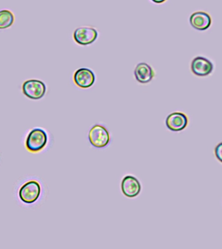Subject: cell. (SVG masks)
Returning <instances> with one entry per match:
<instances>
[{
    "label": "cell",
    "mask_w": 222,
    "mask_h": 249,
    "mask_svg": "<svg viewBox=\"0 0 222 249\" xmlns=\"http://www.w3.org/2000/svg\"><path fill=\"white\" fill-rule=\"evenodd\" d=\"M214 154H215L216 158L222 163V142L218 143L214 149Z\"/></svg>",
    "instance_id": "13"
},
{
    "label": "cell",
    "mask_w": 222,
    "mask_h": 249,
    "mask_svg": "<svg viewBox=\"0 0 222 249\" xmlns=\"http://www.w3.org/2000/svg\"><path fill=\"white\" fill-rule=\"evenodd\" d=\"M136 81L140 84L150 83L155 77V71L151 66L146 62H140L136 66L134 71Z\"/></svg>",
    "instance_id": "11"
},
{
    "label": "cell",
    "mask_w": 222,
    "mask_h": 249,
    "mask_svg": "<svg viewBox=\"0 0 222 249\" xmlns=\"http://www.w3.org/2000/svg\"><path fill=\"white\" fill-rule=\"evenodd\" d=\"M191 26L200 31L207 30L212 24V18L209 14L204 11H197L190 17Z\"/></svg>",
    "instance_id": "10"
},
{
    "label": "cell",
    "mask_w": 222,
    "mask_h": 249,
    "mask_svg": "<svg viewBox=\"0 0 222 249\" xmlns=\"http://www.w3.org/2000/svg\"><path fill=\"white\" fill-rule=\"evenodd\" d=\"M89 140L91 145L95 148H104L111 142V135L105 126L95 124L89 132Z\"/></svg>",
    "instance_id": "2"
},
{
    "label": "cell",
    "mask_w": 222,
    "mask_h": 249,
    "mask_svg": "<svg viewBox=\"0 0 222 249\" xmlns=\"http://www.w3.org/2000/svg\"><path fill=\"white\" fill-rule=\"evenodd\" d=\"M15 18L14 14L7 9L0 11V29L9 28L15 22Z\"/></svg>",
    "instance_id": "12"
},
{
    "label": "cell",
    "mask_w": 222,
    "mask_h": 249,
    "mask_svg": "<svg viewBox=\"0 0 222 249\" xmlns=\"http://www.w3.org/2000/svg\"><path fill=\"white\" fill-rule=\"evenodd\" d=\"M151 1L155 3L161 4L165 3V2L166 1V0H151Z\"/></svg>",
    "instance_id": "14"
},
{
    "label": "cell",
    "mask_w": 222,
    "mask_h": 249,
    "mask_svg": "<svg viewBox=\"0 0 222 249\" xmlns=\"http://www.w3.org/2000/svg\"><path fill=\"white\" fill-rule=\"evenodd\" d=\"M123 194L128 198H134L140 194L142 190L140 181L132 175H127L121 182Z\"/></svg>",
    "instance_id": "8"
},
{
    "label": "cell",
    "mask_w": 222,
    "mask_h": 249,
    "mask_svg": "<svg viewBox=\"0 0 222 249\" xmlns=\"http://www.w3.org/2000/svg\"><path fill=\"white\" fill-rule=\"evenodd\" d=\"M213 70V63L204 56H196L191 62V71L195 75L199 77L209 75Z\"/></svg>",
    "instance_id": "7"
},
{
    "label": "cell",
    "mask_w": 222,
    "mask_h": 249,
    "mask_svg": "<svg viewBox=\"0 0 222 249\" xmlns=\"http://www.w3.org/2000/svg\"><path fill=\"white\" fill-rule=\"evenodd\" d=\"M22 91L23 94L28 98L33 100H38L46 94V86L40 80H27L23 84Z\"/></svg>",
    "instance_id": "3"
},
{
    "label": "cell",
    "mask_w": 222,
    "mask_h": 249,
    "mask_svg": "<svg viewBox=\"0 0 222 249\" xmlns=\"http://www.w3.org/2000/svg\"><path fill=\"white\" fill-rule=\"evenodd\" d=\"M48 134L40 128H33L27 136L25 146L31 153H38L42 151L48 143Z\"/></svg>",
    "instance_id": "1"
},
{
    "label": "cell",
    "mask_w": 222,
    "mask_h": 249,
    "mask_svg": "<svg viewBox=\"0 0 222 249\" xmlns=\"http://www.w3.org/2000/svg\"><path fill=\"white\" fill-rule=\"evenodd\" d=\"M40 194L41 186L37 180L28 181L19 190V198L26 204L34 203L38 199Z\"/></svg>",
    "instance_id": "4"
},
{
    "label": "cell",
    "mask_w": 222,
    "mask_h": 249,
    "mask_svg": "<svg viewBox=\"0 0 222 249\" xmlns=\"http://www.w3.org/2000/svg\"><path fill=\"white\" fill-rule=\"evenodd\" d=\"M75 85L80 89H87L92 87L95 81V75L92 70L81 68L76 70L73 75Z\"/></svg>",
    "instance_id": "6"
},
{
    "label": "cell",
    "mask_w": 222,
    "mask_h": 249,
    "mask_svg": "<svg viewBox=\"0 0 222 249\" xmlns=\"http://www.w3.org/2000/svg\"><path fill=\"white\" fill-rule=\"evenodd\" d=\"M98 32L92 27L83 26L76 29L73 33L75 43L81 46H88L97 40Z\"/></svg>",
    "instance_id": "5"
},
{
    "label": "cell",
    "mask_w": 222,
    "mask_h": 249,
    "mask_svg": "<svg viewBox=\"0 0 222 249\" xmlns=\"http://www.w3.org/2000/svg\"><path fill=\"white\" fill-rule=\"evenodd\" d=\"M188 124V118L185 113H171L166 119V126L173 132H180L185 129Z\"/></svg>",
    "instance_id": "9"
}]
</instances>
